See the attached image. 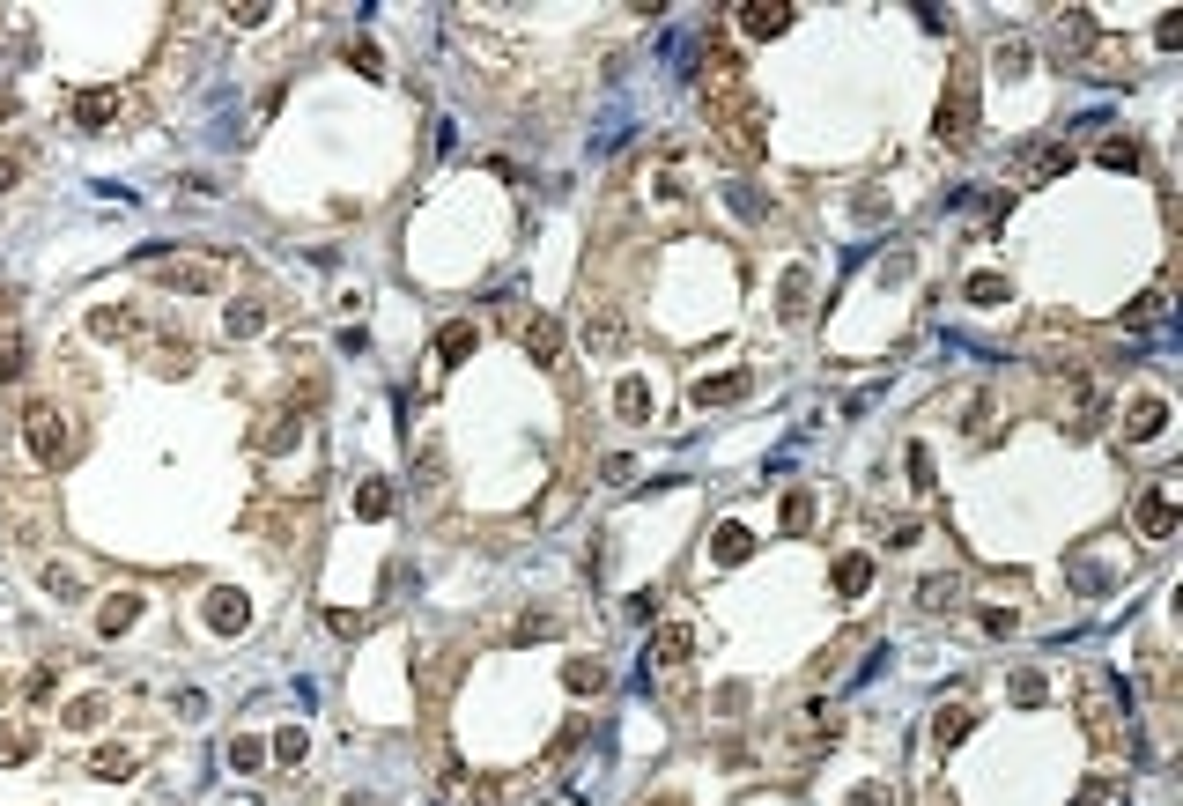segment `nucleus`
<instances>
[{"mask_svg": "<svg viewBox=\"0 0 1183 806\" xmlns=\"http://www.w3.org/2000/svg\"><path fill=\"white\" fill-rule=\"evenodd\" d=\"M1095 15H1087V8H1065L1058 15V52H1073V60H1080V52H1095Z\"/></svg>", "mask_w": 1183, "mask_h": 806, "instance_id": "nucleus-15", "label": "nucleus"}, {"mask_svg": "<svg viewBox=\"0 0 1183 806\" xmlns=\"http://www.w3.org/2000/svg\"><path fill=\"white\" fill-rule=\"evenodd\" d=\"M910 489H932V452L925 444H910Z\"/></svg>", "mask_w": 1183, "mask_h": 806, "instance_id": "nucleus-38", "label": "nucleus"}, {"mask_svg": "<svg viewBox=\"0 0 1183 806\" xmlns=\"http://www.w3.org/2000/svg\"><path fill=\"white\" fill-rule=\"evenodd\" d=\"M1065 163H1073V148H1058V141H1028L1021 156H1013V178H1021V185H1050V178L1065 171Z\"/></svg>", "mask_w": 1183, "mask_h": 806, "instance_id": "nucleus-3", "label": "nucleus"}, {"mask_svg": "<svg viewBox=\"0 0 1183 806\" xmlns=\"http://www.w3.org/2000/svg\"><path fill=\"white\" fill-rule=\"evenodd\" d=\"M111 119H119V89H82V97H74V126H89V134H104Z\"/></svg>", "mask_w": 1183, "mask_h": 806, "instance_id": "nucleus-14", "label": "nucleus"}, {"mask_svg": "<svg viewBox=\"0 0 1183 806\" xmlns=\"http://www.w3.org/2000/svg\"><path fill=\"white\" fill-rule=\"evenodd\" d=\"M969 725H976V718H969L962 703H954V710H940V718H932V740H940V747H954V740L969 733Z\"/></svg>", "mask_w": 1183, "mask_h": 806, "instance_id": "nucleus-31", "label": "nucleus"}, {"mask_svg": "<svg viewBox=\"0 0 1183 806\" xmlns=\"http://www.w3.org/2000/svg\"><path fill=\"white\" fill-rule=\"evenodd\" d=\"M562 681H570V696H599V688H607V673H599L592 659H570V666H562Z\"/></svg>", "mask_w": 1183, "mask_h": 806, "instance_id": "nucleus-29", "label": "nucleus"}, {"mask_svg": "<svg viewBox=\"0 0 1183 806\" xmlns=\"http://www.w3.org/2000/svg\"><path fill=\"white\" fill-rule=\"evenodd\" d=\"M976 622H984V636H1013V629H1021V614H1013V607H984Z\"/></svg>", "mask_w": 1183, "mask_h": 806, "instance_id": "nucleus-35", "label": "nucleus"}, {"mask_svg": "<svg viewBox=\"0 0 1183 806\" xmlns=\"http://www.w3.org/2000/svg\"><path fill=\"white\" fill-rule=\"evenodd\" d=\"M747 392H755L747 370H718V378H696V407H740Z\"/></svg>", "mask_w": 1183, "mask_h": 806, "instance_id": "nucleus-10", "label": "nucleus"}, {"mask_svg": "<svg viewBox=\"0 0 1183 806\" xmlns=\"http://www.w3.org/2000/svg\"><path fill=\"white\" fill-rule=\"evenodd\" d=\"M23 355H30V348H23V333L8 326V333H0V385H8V378H23Z\"/></svg>", "mask_w": 1183, "mask_h": 806, "instance_id": "nucleus-32", "label": "nucleus"}, {"mask_svg": "<svg viewBox=\"0 0 1183 806\" xmlns=\"http://www.w3.org/2000/svg\"><path fill=\"white\" fill-rule=\"evenodd\" d=\"M747 555H755V526L725 518V526L710 533V562H718V570H732V562H747Z\"/></svg>", "mask_w": 1183, "mask_h": 806, "instance_id": "nucleus-11", "label": "nucleus"}, {"mask_svg": "<svg viewBox=\"0 0 1183 806\" xmlns=\"http://www.w3.org/2000/svg\"><path fill=\"white\" fill-rule=\"evenodd\" d=\"M134 622H141V592H111L104 607H97V629H104V636H126Z\"/></svg>", "mask_w": 1183, "mask_h": 806, "instance_id": "nucleus-16", "label": "nucleus"}, {"mask_svg": "<svg viewBox=\"0 0 1183 806\" xmlns=\"http://www.w3.org/2000/svg\"><path fill=\"white\" fill-rule=\"evenodd\" d=\"M843 806H895V792H888V784H858Z\"/></svg>", "mask_w": 1183, "mask_h": 806, "instance_id": "nucleus-40", "label": "nucleus"}, {"mask_svg": "<svg viewBox=\"0 0 1183 806\" xmlns=\"http://www.w3.org/2000/svg\"><path fill=\"white\" fill-rule=\"evenodd\" d=\"M651 407H659V400H651L644 378H622V385H614V415H622V422H651Z\"/></svg>", "mask_w": 1183, "mask_h": 806, "instance_id": "nucleus-18", "label": "nucleus"}, {"mask_svg": "<svg viewBox=\"0 0 1183 806\" xmlns=\"http://www.w3.org/2000/svg\"><path fill=\"white\" fill-rule=\"evenodd\" d=\"M829 585H836V599H866L873 592V555H836Z\"/></svg>", "mask_w": 1183, "mask_h": 806, "instance_id": "nucleus-13", "label": "nucleus"}, {"mask_svg": "<svg viewBox=\"0 0 1183 806\" xmlns=\"http://www.w3.org/2000/svg\"><path fill=\"white\" fill-rule=\"evenodd\" d=\"M585 341H592L599 355H614V348H622V341H629V326H622V311H592V318H585Z\"/></svg>", "mask_w": 1183, "mask_h": 806, "instance_id": "nucleus-19", "label": "nucleus"}, {"mask_svg": "<svg viewBox=\"0 0 1183 806\" xmlns=\"http://www.w3.org/2000/svg\"><path fill=\"white\" fill-rule=\"evenodd\" d=\"M969 304H1006V274H969Z\"/></svg>", "mask_w": 1183, "mask_h": 806, "instance_id": "nucleus-33", "label": "nucleus"}, {"mask_svg": "<svg viewBox=\"0 0 1183 806\" xmlns=\"http://www.w3.org/2000/svg\"><path fill=\"white\" fill-rule=\"evenodd\" d=\"M97 718H104V696H82V703L67 710V725H97Z\"/></svg>", "mask_w": 1183, "mask_h": 806, "instance_id": "nucleus-42", "label": "nucleus"}, {"mask_svg": "<svg viewBox=\"0 0 1183 806\" xmlns=\"http://www.w3.org/2000/svg\"><path fill=\"white\" fill-rule=\"evenodd\" d=\"M954 599H962V577H925V585H917V607H925V614L954 607Z\"/></svg>", "mask_w": 1183, "mask_h": 806, "instance_id": "nucleus-26", "label": "nucleus"}, {"mask_svg": "<svg viewBox=\"0 0 1183 806\" xmlns=\"http://www.w3.org/2000/svg\"><path fill=\"white\" fill-rule=\"evenodd\" d=\"M89 770H97V777H119V770H134V747H97V755H89Z\"/></svg>", "mask_w": 1183, "mask_h": 806, "instance_id": "nucleus-34", "label": "nucleus"}, {"mask_svg": "<svg viewBox=\"0 0 1183 806\" xmlns=\"http://www.w3.org/2000/svg\"><path fill=\"white\" fill-rule=\"evenodd\" d=\"M806 304H814V274L792 267V274H784V289H777V311H784V318H799Z\"/></svg>", "mask_w": 1183, "mask_h": 806, "instance_id": "nucleus-22", "label": "nucleus"}, {"mask_svg": "<svg viewBox=\"0 0 1183 806\" xmlns=\"http://www.w3.org/2000/svg\"><path fill=\"white\" fill-rule=\"evenodd\" d=\"M222 333H230V341L267 333V304H259V296H230V304H222Z\"/></svg>", "mask_w": 1183, "mask_h": 806, "instance_id": "nucleus-12", "label": "nucleus"}, {"mask_svg": "<svg viewBox=\"0 0 1183 806\" xmlns=\"http://www.w3.org/2000/svg\"><path fill=\"white\" fill-rule=\"evenodd\" d=\"M45 592H52V599H74V592H82V585H74L67 570H45Z\"/></svg>", "mask_w": 1183, "mask_h": 806, "instance_id": "nucleus-45", "label": "nucleus"}, {"mask_svg": "<svg viewBox=\"0 0 1183 806\" xmlns=\"http://www.w3.org/2000/svg\"><path fill=\"white\" fill-rule=\"evenodd\" d=\"M518 341H525L533 363H555V355H562V326H555L548 311H525V318H518Z\"/></svg>", "mask_w": 1183, "mask_h": 806, "instance_id": "nucleus-8", "label": "nucleus"}, {"mask_svg": "<svg viewBox=\"0 0 1183 806\" xmlns=\"http://www.w3.org/2000/svg\"><path fill=\"white\" fill-rule=\"evenodd\" d=\"M296 429H304L296 415H267V422H259V452H289V444H296Z\"/></svg>", "mask_w": 1183, "mask_h": 806, "instance_id": "nucleus-27", "label": "nucleus"}, {"mask_svg": "<svg viewBox=\"0 0 1183 806\" xmlns=\"http://www.w3.org/2000/svg\"><path fill=\"white\" fill-rule=\"evenodd\" d=\"M23 444H30L37 466H60V452H67V422H60V407H52V400H30V407H23Z\"/></svg>", "mask_w": 1183, "mask_h": 806, "instance_id": "nucleus-2", "label": "nucleus"}, {"mask_svg": "<svg viewBox=\"0 0 1183 806\" xmlns=\"http://www.w3.org/2000/svg\"><path fill=\"white\" fill-rule=\"evenodd\" d=\"M274 755H281V762H304V733H296V725H289V733H274Z\"/></svg>", "mask_w": 1183, "mask_h": 806, "instance_id": "nucleus-41", "label": "nucleus"}, {"mask_svg": "<svg viewBox=\"0 0 1183 806\" xmlns=\"http://www.w3.org/2000/svg\"><path fill=\"white\" fill-rule=\"evenodd\" d=\"M1050 688H1043V673H1013V703H1043Z\"/></svg>", "mask_w": 1183, "mask_h": 806, "instance_id": "nucleus-37", "label": "nucleus"}, {"mask_svg": "<svg viewBox=\"0 0 1183 806\" xmlns=\"http://www.w3.org/2000/svg\"><path fill=\"white\" fill-rule=\"evenodd\" d=\"M355 518H370V526L392 518V481H385V474H370L363 489H355Z\"/></svg>", "mask_w": 1183, "mask_h": 806, "instance_id": "nucleus-20", "label": "nucleus"}, {"mask_svg": "<svg viewBox=\"0 0 1183 806\" xmlns=\"http://www.w3.org/2000/svg\"><path fill=\"white\" fill-rule=\"evenodd\" d=\"M1154 37H1161V45H1169V52H1176V45H1183V15L1169 8V15H1161V30H1154Z\"/></svg>", "mask_w": 1183, "mask_h": 806, "instance_id": "nucleus-44", "label": "nucleus"}, {"mask_svg": "<svg viewBox=\"0 0 1183 806\" xmlns=\"http://www.w3.org/2000/svg\"><path fill=\"white\" fill-rule=\"evenodd\" d=\"M15 178H23V163H15V156H0V185H15Z\"/></svg>", "mask_w": 1183, "mask_h": 806, "instance_id": "nucleus-46", "label": "nucleus"}, {"mask_svg": "<svg viewBox=\"0 0 1183 806\" xmlns=\"http://www.w3.org/2000/svg\"><path fill=\"white\" fill-rule=\"evenodd\" d=\"M474 341H481V326H466V318H459V326H444L437 363H466V355H474Z\"/></svg>", "mask_w": 1183, "mask_h": 806, "instance_id": "nucleus-25", "label": "nucleus"}, {"mask_svg": "<svg viewBox=\"0 0 1183 806\" xmlns=\"http://www.w3.org/2000/svg\"><path fill=\"white\" fill-rule=\"evenodd\" d=\"M688 651H696V622H688V614H673V622H659V636H651L644 666H681Z\"/></svg>", "mask_w": 1183, "mask_h": 806, "instance_id": "nucleus-4", "label": "nucleus"}, {"mask_svg": "<svg viewBox=\"0 0 1183 806\" xmlns=\"http://www.w3.org/2000/svg\"><path fill=\"white\" fill-rule=\"evenodd\" d=\"M1161 311H1169V289H1147V296H1132V304H1124V326H1132V333H1147Z\"/></svg>", "mask_w": 1183, "mask_h": 806, "instance_id": "nucleus-23", "label": "nucleus"}, {"mask_svg": "<svg viewBox=\"0 0 1183 806\" xmlns=\"http://www.w3.org/2000/svg\"><path fill=\"white\" fill-rule=\"evenodd\" d=\"M1161 429H1169V400H1161V392H1147V400L1124 407V444H1154Z\"/></svg>", "mask_w": 1183, "mask_h": 806, "instance_id": "nucleus-7", "label": "nucleus"}, {"mask_svg": "<svg viewBox=\"0 0 1183 806\" xmlns=\"http://www.w3.org/2000/svg\"><path fill=\"white\" fill-rule=\"evenodd\" d=\"M89 333H97V341H119V333H134V311H126V304H97V311H89Z\"/></svg>", "mask_w": 1183, "mask_h": 806, "instance_id": "nucleus-24", "label": "nucleus"}, {"mask_svg": "<svg viewBox=\"0 0 1183 806\" xmlns=\"http://www.w3.org/2000/svg\"><path fill=\"white\" fill-rule=\"evenodd\" d=\"M814 503H821L814 489H792V496H784V511H777V526H784V533H814Z\"/></svg>", "mask_w": 1183, "mask_h": 806, "instance_id": "nucleus-21", "label": "nucleus"}, {"mask_svg": "<svg viewBox=\"0 0 1183 806\" xmlns=\"http://www.w3.org/2000/svg\"><path fill=\"white\" fill-rule=\"evenodd\" d=\"M732 208H740V222H762V215H769V208H762V200H755V193H747V185H740V193H732Z\"/></svg>", "mask_w": 1183, "mask_h": 806, "instance_id": "nucleus-43", "label": "nucleus"}, {"mask_svg": "<svg viewBox=\"0 0 1183 806\" xmlns=\"http://www.w3.org/2000/svg\"><path fill=\"white\" fill-rule=\"evenodd\" d=\"M932 134H940V148H962V141L976 134V82H969V74H954V82H947L940 111H932Z\"/></svg>", "mask_w": 1183, "mask_h": 806, "instance_id": "nucleus-1", "label": "nucleus"}, {"mask_svg": "<svg viewBox=\"0 0 1183 806\" xmlns=\"http://www.w3.org/2000/svg\"><path fill=\"white\" fill-rule=\"evenodd\" d=\"M991 67H999V74H1028V45H999V52H991Z\"/></svg>", "mask_w": 1183, "mask_h": 806, "instance_id": "nucleus-36", "label": "nucleus"}, {"mask_svg": "<svg viewBox=\"0 0 1183 806\" xmlns=\"http://www.w3.org/2000/svg\"><path fill=\"white\" fill-rule=\"evenodd\" d=\"M156 370H171V378H185V370H193V341H178V333H163V341H156Z\"/></svg>", "mask_w": 1183, "mask_h": 806, "instance_id": "nucleus-28", "label": "nucleus"}, {"mask_svg": "<svg viewBox=\"0 0 1183 806\" xmlns=\"http://www.w3.org/2000/svg\"><path fill=\"white\" fill-rule=\"evenodd\" d=\"M244 622H252V599L230 592V585H215V592H208V629H215V636H237Z\"/></svg>", "mask_w": 1183, "mask_h": 806, "instance_id": "nucleus-9", "label": "nucleus"}, {"mask_svg": "<svg viewBox=\"0 0 1183 806\" xmlns=\"http://www.w3.org/2000/svg\"><path fill=\"white\" fill-rule=\"evenodd\" d=\"M1095 156L1110 163V171H1139V141H1132V134H1110V141L1095 148Z\"/></svg>", "mask_w": 1183, "mask_h": 806, "instance_id": "nucleus-30", "label": "nucleus"}, {"mask_svg": "<svg viewBox=\"0 0 1183 806\" xmlns=\"http://www.w3.org/2000/svg\"><path fill=\"white\" fill-rule=\"evenodd\" d=\"M348 67H363L370 82H378V74H385V60H378V45H348Z\"/></svg>", "mask_w": 1183, "mask_h": 806, "instance_id": "nucleus-39", "label": "nucleus"}, {"mask_svg": "<svg viewBox=\"0 0 1183 806\" xmlns=\"http://www.w3.org/2000/svg\"><path fill=\"white\" fill-rule=\"evenodd\" d=\"M163 281H171V289H185V296H200V289H215V267H208V259H178V267H156Z\"/></svg>", "mask_w": 1183, "mask_h": 806, "instance_id": "nucleus-17", "label": "nucleus"}, {"mask_svg": "<svg viewBox=\"0 0 1183 806\" xmlns=\"http://www.w3.org/2000/svg\"><path fill=\"white\" fill-rule=\"evenodd\" d=\"M651 806H688V799H651Z\"/></svg>", "mask_w": 1183, "mask_h": 806, "instance_id": "nucleus-47", "label": "nucleus"}, {"mask_svg": "<svg viewBox=\"0 0 1183 806\" xmlns=\"http://www.w3.org/2000/svg\"><path fill=\"white\" fill-rule=\"evenodd\" d=\"M1176 526H1183V511H1176L1169 489H1147V496H1139V533H1147L1154 548H1161V540H1176Z\"/></svg>", "mask_w": 1183, "mask_h": 806, "instance_id": "nucleus-5", "label": "nucleus"}, {"mask_svg": "<svg viewBox=\"0 0 1183 806\" xmlns=\"http://www.w3.org/2000/svg\"><path fill=\"white\" fill-rule=\"evenodd\" d=\"M792 23H799L792 0H747V8H740V30H747V37H784Z\"/></svg>", "mask_w": 1183, "mask_h": 806, "instance_id": "nucleus-6", "label": "nucleus"}]
</instances>
